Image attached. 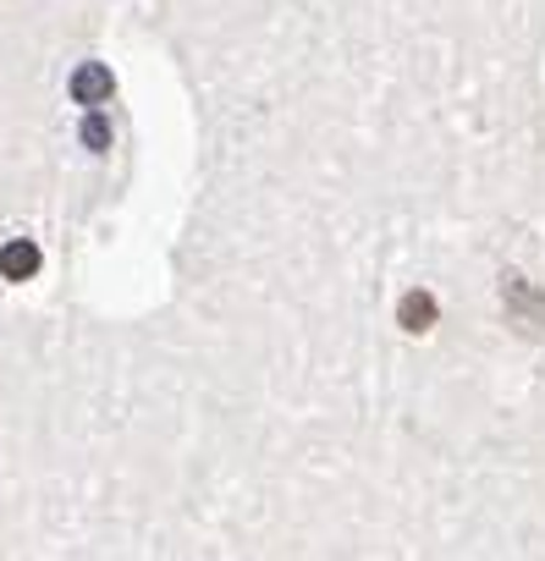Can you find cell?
<instances>
[{
  "instance_id": "cell-1",
  "label": "cell",
  "mask_w": 545,
  "mask_h": 561,
  "mask_svg": "<svg viewBox=\"0 0 545 561\" xmlns=\"http://www.w3.org/2000/svg\"><path fill=\"white\" fill-rule=\"evenodd\" d=\"M507 304H512L518 331H540V325H545V298L529 287L523 275H507Z\"/></svg>"
},
{
  "instance_id": "cell-2",
  "label": "cell",
  "mask_w": 545,
  "mask_h": 561,
  "mask_svg": "<svg viewBox=\"0 0 545 561\" xmlns=\"http://www.w3.org/2000/svg\"><path fill=\"white\" fill-rule=\"evenodd\" d=\"M402 320H408V331H430V320H435V304H430L424 293H413V298L402 304Z\"/></svg>"
}]
</instances>
